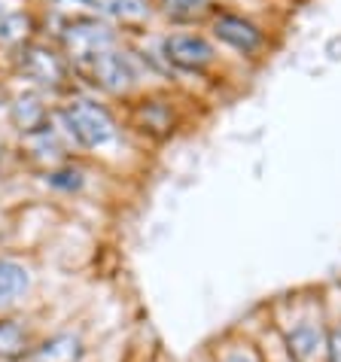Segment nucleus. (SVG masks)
Here are the masks:
<instances>
[{
	"mask_svg": "<svg viewBox=\"0 0 341 362\" xmlns=\"http://www.w3.org/2000/svg\"><path fill=\"white\" fill-rule=\"evenodd\" d=\"M64 46L74 58H98L113 46V34L107 25L98 22H76L64 31Z\"/></svg>",
	"mask_w": 341,
	"mask_h": 362,
	"instance_id": "3",
	"label": "nucleus"
},
{
	"mask_svg": "<svg viewBox=\"0 0 341 362\" xmlns=\"http://www.w3.org/2000/svg\"><path fill=\"white\" fill-rule=\"evenodd\" d=\"M49 186L62 189V192H76V189L83 186V170H74V168L52 170V174H49Z\"/></svg>",
	"mask_w": 341,
	"mask_h": 362,
	"instance_id": "13",
	"label": "nucleus"
},
{
	"mask_svg": "<svg viewBox=\"0 0 341 362\" xmlns=\"http://www.w3.org/2000/svg\"><path fill=\"white\" fill-rule=\"evenodd\" d=\"M146 13H149L146 0H119L116 4V16L125 18V22H137V18H144Z\"/></svg>",
	"mask_w": 341,
	"mask_h": 362,
	"instance_id": "14",
	"label": "nucleus"
},
{
	"mask_svg": "<svg viewBox=\"0 0 341 362\" xmlns=\"http://www.w3.org/2000/svg\"><path fill=\"white\" fill-rule=\"evenodd\" d=\"M86 359V341L79 332H55L37 341L28 362H83Z\"/></svg>",
	"mask_w": 341,
	"mask_h": 362,
	"instance_id": "4",
	"label": "nucleus"
},
{
	"mask_svg": "<svg viewBox=\"0 0 341 362\" xmlns=\"http://www.w3.org/2000/svg\"><path fill=\"white\" fill-rule=\"evenodd\" d=\"M70 137L79 140L83 146H101L116 134V125L104 107L92 104V100H76L64 110Z\"/></svg>",
	"mask_w": 341,
	"mask_h": 362,
	"instance_id": "1",
	"label": "nucleus"
},
{
	"mask_svg": "<svg viewBox=\"0 0 341 362\" xmlns=\"http://www.w3.org/2000/svg\"><path fill=\"white\" fill-rule=\"evenodd\" d=\"M165 52L174 64L180 67H189V70H198L210 64V58H214V49L204 37H195V34H174L165 40Z\"/></svg>",
	"mask_w": 341,
	"mask_h": 362,
	"instance_id": "5",
	"label": "nucleus"
},
{
	"mask_svg": "<svg viewBox=\"0 0 341 362\" xmlns=\"http://www.w3.org/2000/svg\"><path fill=\"white\" fill-rule=\"evenodd\" d=\"M31 289V274L22 262L13 259H0V308L16 305L18 298H25V293Z\"/></svg>",
	"mask_w": 341,
	"mask_h": 362,
	"instance_id": "8",
	"label": "nucleus"
},
{
	"mask_svg": "<svg viewBox=\"0 0 341 362\" xmlns=\"http://www.w3.org/2000/svg\"><path fill=\"white\" fill-rule=\"evenodd\" d=\"M95 76L101 79V86L110 88V92H122V88L132 86V67L122 55H113V52H104L95 58Z\"/></svg>",
	"mask_w": 341,
	"mask_h": 362,
	"instance_id": "9",
	"label": "nucleus"
},
{
	"mask_svg": "<svg viewBox=\"0 0 341 362\" xmlns=\"http://www.w3.org/2000/svg\"><path fill=\"white\" fill-rule=\"evenodd\" d=\"M289 362H326L329 356V332L314 323V320H302L287 332L284 338Z\"/></svg>",
	"mask_w": 341,
	"mask_h": 362,
	"instance_id": "2",
	"label": "nucleus"
},
{
	"mask_svg": "<svg viewBox=\"0 0 341 362\" xmlns=\"http://www.w3.org/2000/svg\"><path fill=\"white\" fill-rule=\"evenodd\" d=\"M214 34L223 40V43L235 46L238 52H256L259 43H262L259 28L253 22H247V18H241V16H219L214 22Z\"/></svg>",
	"mask_w": 341,
	"mask_h": 362,
	"instance_id": "7",
	"label": "nucleus"
},
{
	"mask_svg": "<svg viewBox=\"0 0 341 362\" xmlns=\"http://www.w3.org/2000/svg\"><path fill=\"white\" fill-rule=\"evenodd\" d=\"M95 9H104V13H116V4L119 0H88Z\"/></svg>",
	"mask_w": 341,
	"mask_h": 362,
	"instance_id": "18",
	"label": "nucleus"
},
{
	"mask_svg": "<svg viewBox=\"0 0 341 362\" xmlns=\"http://www.w3.org/2000/svg\"><path fill=\"white\" fill-rule=\"evenodd\" d=\"M28 28H31V22L25 16H0V40H6V43L25 40Z\"/></svg>",
	"mask_w": 341,
	"mask_h": 362,
	"instance_id": "12",
	"label": "nucleus"
},
{
	"mask_svg": "<svg viewBox=\"0 0 341 362\" xmlns=\"http://www.w3.org/2000/svg\"><path fill=\"white\" fill-rule=\"evenodd\" d=\"M219 362H265V359H262V354H259L253 344H238L232 350H226Z\"/></svg>",
	"mask_w": 341,
	"mask_h": 362,
	"instance_id": "15",
	"label": "nucleus"
},
{
	"mask_svg": "<svg viewBox=\"0 0 341 362\" xmlns=\"http://www.w3.org/2000/svg\"><path fill=\"white\" fill-rule=\"evenodd\" d=\"M326 362H341V326L329 329V356Z\"/></svg>",
	"mask_w": 341,
	"mask_h": 362,
	"instance_id": "17",
	"label": "nucleus"
},
{
	"mask_svg": "<svg viewBox=\"0 0 341 362\" xmlns=\"http://www.w3.org/2000/svg\"><path fill=\"white\" fill-rule=\"evenodd\" d=\"M202 13V0H168V16L174 18H192Z\"/></svg>",
	"mask_w": 341,
	"mask_h": 362,
	"instance_id": "16",
	"label": "nucleus"
},
{
	"mask_svg": "<svg viewBox=\"0 0 341 362\" xmlns=\"http://www.w3.org/2000/svg\"><path fill=\"white\" fill-rule=\"evenodd\" d=\"M25 74L28 76H34L37 83H62V76H64V70L62 64H58V58L52 52H46V49H28L25 52Z\"/></svg>",
	"mask_w": 341,
	"mask_h": 362,
	"instance_id": "10",
	"label": "nucleus"
},
{
	"mask_svg": "<svg viewBox=\"0 0 341 362\" xmlns=\"http://www.w3.org/2000/svg\"><path fill=\"white\" fill-rule=\"evenodd\" d=\"M37 341L22 320L0 317V362H28Z\"/></svg>",
	"mask_w": 341,
	"mask_h": 362,
	"instance_id": "6",
	"label": "nucleus"
},
{
	"mask_svg": "<svg viewBox=\"0 0 341 362\" xmlns=\"http://www.w3.org/2000/svg\"><path fill=\"white\" fill-rule=\"evenodd\" d=\"M13 119L22 132H37V122L43 119V107L37 98H18L13 107Z\"/></svg>",
	"mask_w": 341,
	"mask_h": 362,
	"instance_id": "11",
	"label": "nucleus"
}]
</instances>
